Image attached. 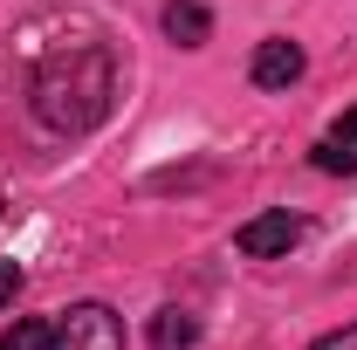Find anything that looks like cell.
<instances>
[{"label": "cell", "mask_w": 357, "mask_h": 350, "mask_svg": "<svg viewBox=\"0 0 357 350\" xmlns=\"http://www.w3.org/2000/svg\"><path fill=\"white\" fill-rule=\"evenodd\" d=\"M28 103H35V117H42L48 131H62V137L96 131L110 117V103H117V55L103 42L55 48L42 69H35V83H28Z\"/></svg>", "instance_id": "cell-1"}, {"label": "cell", "mask_w": 357, "mask_h": 350, "mask_svg": "<svg viewBox=\"0 0 357 350\" xmlns=\"http://www.w3.org/2000/svg\"><path fill=\"white\" fill-rule=\"evenodd\" d=\"M55 350H124V316L110 303H69L55 316Z\"/></svg>", "instance_id": "cell-2"}, {"label": "cell", "mask_w": 357, "mask_h": 350, "mask_svg": "<svg viewBox=\"0 0 357 350\" xmlns=\"http://www.w3.org/2000/svg\"><path fill=\"white\" fill-rule=\"evenodd\" d=\"M303 241V220L289 213V206H275V213H255L234 227V248L248 254V261H275V254H289Z\"/></svg>", "instance_id": "cell-3"}, {"label": "cell", "mask_w": 357, "mask_h": 350, "mask_svg": "<svg viewBox=\"0 0 357 350\" xmlns=\"http://www.w3.org/2000/svg\"><path fill=\"white\" fill-rule=\"evenodd\" d=\"M303 69H310L303 42H289V35H268V42L255 48V62H248V83H255V89H289V83H303Z\"/></svg>", "instance_id": "cell-4"}, {"label": "cell", "mask_w": 357, "mask_h": 350, "mask_svg": "<svg viewBox=\"0 0 357 350\" xmlns=\"http://www.w3.org/2000/svg\"><path fill=\"white\" fill-rule=\"evenodd\" d=\"M165 35H172L178 48H206V35H213V14L199 7V0H165Z\"/></svg>", "instance_id": "cell-5"}, {"label": "cell", "mask_w": 357, "mask_h": 350, "mask_svg": "<svg viewBox=\"0 0 357 350\" xmlns=\"http://www.w3.org/2000/svg\"><path fill=\"white\" fill-rule=\"evenodd\" d=\"M199 344V316L192 309H158L151 316V350H192Z\"/></svg>", "instance_id": "cell-6"}, {"label": "cell", "mask_w": 357, "mask_h": 350, "mask_svg": "<svg viewBox=\"0 0 357 350\" xmlns=\"http://www.w3.org/2000/svg\"><path fill=\"white\" fill-rule=\"evenodd\" d=\"M0 350H55V323H42V316H21V323L0 337Z\"/></svg>", "instance_id": "cell-7"}, {"label": "cell", "mask_w": 357, "mask_h": 350, "mask_svg": "<svg viewBox=\"0 0 357 350\" xmlns=\"http://www.w3.org/2000/svg\"><path fill=\"white\" fill-rule=\"evenodd\" d=\"M310 158H316V172H357V151H344L337 137H323V144H316Z\"/></svg>", "instance_id": "cell-8"}, {"label": "cell", "mask_w": 357, "mask_h": 350, "mask_svg": "<svg viewBox=\"0 0 357 350\" xmlns=\"http://www.w3.org/2000/svg\"><path fill=\"white\" fill-rule=\"evenodd\" d=\"M310 350H357V316L344 323V330H330V337H316Z\"/></svg>", "instance_id": "cell-9"}, {"label": "cell", "mask_w": 357, "mask_h": 350, "mask_svg": "<svg viewBox=\"0 0 357 350\" xmlns=\"http://www.w3.org/2000/svg\"><path fill=\"white\" fill-rule=\"evenodd\" d=\"M21 282H28L21 268H14V261H0V309H14V296H21Z\"/></svg>", "instance_id": "cell-10"}, {"label": "cell", "mask_w": 357, "mask_h": 350, "mask_svg": "<svg viewBox=\"0 0 357 350\" xmlns=\"http://www.w3.org/2000/svg\"><path fill=\"white\" fill-rule=\"evenodd\" d=\"M330 137H337L344 151H357V103H351V110H344V117H337V124H330Z\"/></svg>", "instance_id": "cell-11"}, {"label": "cell", "mask_w": 357, "mask_h": 350, "mask_svg": "<svg viewBox=\"0 0 357 350\" xmlns=\"http://www.w3.org/2000/svg\"><path fill=\"white\" fill-rule=\"evenodd\" d=\"M0 213H7V192H0Z\"/></svg>", "instance_id": "cell-12"}]
</instances>
